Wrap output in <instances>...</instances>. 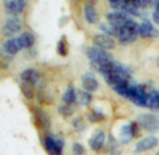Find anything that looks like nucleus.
Here are the masks:
<instances>
[{
    "label": "nucleus",
    "mask_w": 159,
    "mask_h": 155,
    "mask_svg": "<svg viewBox=\"0 0 159 155\" xmlns=\"http://www.w3.org/2000/svg\"><path fill=\"white\" fill-rule=\"evenodd\" d=\"M135 137V133L132 130V125L131 124H125L121 127L120 130V134H118V140H120L121 144H128L132 141V138Z\"/></svg>",
    "instance_id": "obj_17"
},
{
    "label": "nucleus",
    "mask_w": 159,
    "mask_h": 155,
    "mask_svg": "<svg viewBox=\"0 0 159 155\" xmlns=\"http://www.w3.org/2000/svg\"><path fill=\"white\" fill-rule=\"evenodd\" d=\"M82 86H83V89L86 90V92L92 93L94 92V90H97V87H99V81L96 79V76H94L93 73H84L83 76H82Z\"/></svg>",
    "instance_id": "obj_12"
},
{
    "label": "nucleus",
    "mask_w": 159,
    "mask_h": 155,
    "mask_svg": "<svg viewBox=\"0 0 159 155\" xmlns=\"http://www.w3.org/2000/svg\"><path fill=\"white\" fill-rule=\"evenodd\" d=\"M25 9V2L24 0H6L4 2V10L7 14L13 16H18L20 13H23Z\"/></svg>",
    "instance_id": "obj_6"
},
{
    "label": "nucleus",
    "mask_w": 159,
    "mask_h": 155,
    "mask_svg": "<svg viewBox=\"0 0 159 155\" xmlns=\"http://www.w3.org/2000/svg\"><path fill=\"white\" fill-rule=\"evenodd\" d=\"M20 30H21V20L18 17H10L9 20H6L4 26L2 27V34L4 37L13 38V35L16 33H18Z\"/></svg>",
    "instance_id": "obj_5"
},
{
    "label": "nucleus",
    "mask_w": 159,
    "mask_h": 155,
    "mask_svg": "<svg viewBox=\"0 0 159 155\" xmlns=\"http://www.w3.org/2000/svg\"><path fill=\"white\" fill-rule=\"evenodd\" d=\"M18 40V44H20L21 49H25V48H31L34 45V42H35V37L31 33H28V31H24V33H21L20 35L17 37Z\"/></svg>",
    "instance_id": "obj_18"
},
{
    "label": "nucleus",
    "mask_w": 159,
    "mask_h": 155,
    "mask_svg": "<svg viewBox=\"0 0 159 155\" xmlns=\"http://www.w3.org/2000/svg\"><path fill=\"white\" fill-rule=\"evenodd\" d=\"M72 154L73 155H83L84 154V147L80 143H73L72 145Z\"/></svg>",
    "instance_id": "obj_28"
},
{
    "label": "nucleus",
    "mask_w": 159,
    "mask_h": 155,
    "mask_svg": "<svg viewBox=\"0 0 159 155\" xmlns=\"http://www.w3.org/2000/svg\"><path fill=\"white\" fill-rule=\"evenodd\" d=\"M3 49L6 54L10 55V57H13V55H16L17 52H20L21 47H20V44H18L17 37H13V38L6 40V42L3 44Z\"/></svg>",
    "instance_id": "obj_16"
},
{
    "label": "nucleus",
    "mask_w": 159,
    "mask_h": 155,
    "mask_svg": "<svg viewBox=\"0 0 159 155\" xmlns=\"http://www.w3.org/2000/svg\"><path fill=\"white\" fill-rule=\"evenodd\" d=\"M138 35H139V24L129 18L123 27L118 30L117 38L121 44H129V42L135 41Z\"/></svg>",
    "instance_id": "obj_2"
},
{
    "label": "nucleus",
    "mask_w": 159,
    "mask_h": 155,
    "mask_svg": "<svg viewBox=\"0 0 159 155\" xmlns=\"http://www.w3.org/2000/svg\"><path fill=\"white\" fill-rule=\"evenodd\" d=\"M134 2H135V6L138 9H147L151 4H153V2H151V0H134Z\"/></svg>",
    "instance_id": "obj_29"
},
{
    "label": "nucleus",
    "mask_w": 159,
    "mask_h": 155,
    "mask_svg": "<svg viewBox=\"0 0 159 155\" xmlns=\"http://www.w3.org/2000/svg\"><path fill=\"white\" fill-rule=\"evenodd\" d=\"M57 51H58V54H59L61 57H66V54H68V42H66L65 37H62V38L58 41Z\"/></svg>",
    "instance_id": "obj_22"
},
{
    "label": "nucleus",
    "mask_w": 159,
    "mask_h": 155,
    "mask_svg": "<svg viewBox=\"0 0 159 155\" xmlns=\"http://www.w3.org/2000/svg\"><path fill=\"white\" fill-rule=\"evenodd\" d=\"M93 44H94V47L102 48L104 51H110L116 47L114 40L111 38L110 35H107V34H97V35H94Z\"/></svg>",
    "instance_id": "obj_8"
},
{
    "label": "nucleus",
    "mask_w": 159,
    "mask_h": 155,
    "mask_svg": "<svg viewBox=\"0 0 159 155\" xmlns=\"http://www.w3.org/2000/svg\"><path fill=\"white\" fill-rule=\"evenodd\" d=\"M159 35V31L152 26V23L148 20H144L139 24V37L142 38H155Z\"/></svg>",
    "instance_id": "obj_10"
},
{
    "label": "nucleus",
    "mask_w": 159,
    "mask_h": 155,
    "mask_svg": "<svg viewBox=\"0 0 159 155\" xmlns=\"http://www.w3.org/2000/svg\"><path fill=\"white\" fill-rule=\"evenodd\" d=\"M87 119H89L90 123H100L104 120V113H103L102 110H99V109H96V110L90 111Z\"/></svg>",
    "instance_id": "obj_21"
},
{
    "label": "nucleus",
    "mask_w": 159,
    "mask_h": 155,
    "mask_svg": "<svg viewBox=\"0 0 159 155\" xmlns=\"http://www.w3.org/2000/svg\"><path fill=\"white\" fill-rule=\"evenodd\" d=\"M158 138L153 137V135H149V137H144L137 143L135 145V152H144V151H149V149H153L155 147H158Z\"/></svg>",
    "instance_id": "obj_9"
},
{
    "label": "nucleus",
    "mask_w": 159,
    "mask_h": 155,
    "mask_svg": "<svg viewBox=\"0 0 159 155\" xmlns=\"http://www.w3.org/2000/svg\"><path fill=\"white\" fill-rule=\"evenodd\" d=\"M20 78H21V82H23V83H30L34 86V85L38 83V81H39V72L34 68H28L21 72Z\"/></svg>",
    "instance_id": "obj_14"
},
{
    "label": "nucleus",
    "mask_w": 159,
    "mask_h": 155,
    "mask_svg": "<svg viewBox=\"0 0 159 155\" xmlns=\"http://www.w3.org/2000/svg\"><path fill=\"white\" fill-rule=\"evenodd\" d=\"M138 125H141L144 130L149 133H156L159 131V120L156 116L153 114H149V113H145V114H141L137 120Z\"/></svg>",
    "instance_id": "obj_4"
},
{
    "label": "nucleus",
    "mask_w": 159,
    "mask_h": 155,
    "mask_svg": "<svg viewBox=\"0 0 159 155\" xmlns=\"http://www.w3.org/2000/svg\"><path fill=\"white\" fill-rule=\"evenodd\" d=\"M58 110H59V113L62 114L63 117H68V116H72L75 109H73L72 105H61Z\"/></svg>",
    "instance_id": "obj_25"
},
{
    "label": "nucleus",
    "mask_w": 159,
    "mask_h": 155,
    "mask_svg": "<svg viewBox=\"0 0 159 155\" xmlns=\"http://www.w3.org/2000/svg\"><path fill=\"white\" fill-rule=\"evenodd\" d=\"M73 128H75V131L82 133L86 130V124L83 123L82 119H76V120H73Z\"/></svg>",
    "instance_id": "obj_27"
},
{
    "label": "nucleus",
    "mask_w": 159,
    "mask_h": 155,
    "mask_svg": "<svg viewBox=\"0 0 159 155\" xmlns=\"http://www.w3.org/2000/svg\"><path fill=\"white\" fill-rule=\"evenodd\" d=\"M153 4H155V9H159V0H156V2H153Z\"/></svg>",
    "instance_id": "obj_31"
},
{
    "label": "nucleus",
    "mask_w": 159,
    "mask_h": 155,
    "mask_svg": "<svg viewBox=\"0 0 159 155\" xmlns=\"http://www.w3.org/2000/svg\"><path fill=\"white\" fill-rule=\"evenodd\" d=\"M158 63H159V58H158Z\"/></svg>",
    "instance_id": "obj_33"
},
{
    "label": "nucleus",
    "mask_w": 159,
    "mask_h": 155,
    "mask_svg": "<svg viewBox=\"0 0 159 155\" xmlns=\"http://www.w3.org/2000/svg\"><path fill=\"white\" fill-rule=\"evenodd\" d=\"M108 154H110V155H118V154H120V149H118L117 141L111 137V135L108 137Z\"/></svg>",
    "instance_id": "obj_24"
},
{
    "label": "nucleus",
    "mask_w": 159,
    "mask_h": 155,
    "mask_svg": "<svg viewBox=\"0 0 159 155\" xmlns=\"http://www.w3.org/2000/svg\"><path fill=\"white\" fill-rule=\"evenodd\" d=\"M86 54H87V58H89L90 63H92L97 71H99L103 65H106V63L113 62V55H111L108 51L97 48V47H94V45L87 48Z\"/></svg>",
    "instance_id": "obj_1"
},
{
    "label": "nucleus",
    "mask_w": 159,
    "mask_h": 155,
    "mask_svg": "<svg viewBox=\"0 0 159 155\" xmlns=\"http://www.w3.org/2000/svg\"><path fill=\"white\" fill-rule=\"evenodd\" d=\"M99 27H100V30L106 31V34H107V35H116V37H117V34H118V30H117V28H114L113 26H110V24L102 23Z\"/></svg>",
    "instance_id": "obj_26"
},
{
    "label": "nucleus",
    "mask_w": 159,
    "mask_h": 155,
    "mask_svg": "<svg viewBox=\"0 0 159 155\" xmlns=\"http://www.w3.org/2000/svg\"><path fill=\"white\" fill-rule=\"evenodd\" d=\"M21 90H23V95L27 99H33L35 92H34V86L30 83H21Z\"/></svg>",
    "instance_id": "obj_23"
},
{
    "label": "nucleus",
    "mask_w": 159,
    "mask_h": 155,
    "mask_svg": "<svg viewBox=\"0 0 159 155\" xmlns=\"http://www.w3.org/2000/svg\"><path fill=\"white\" fill-rule=\"evenodd\" d=\"M104 143H106V133L103 130H97L89 140V145L93 151H100L104 147Z\"/></svg>",
    "instance_id": "obj_11"
},
{
    "label": "nucleus",
    "mask_w": 159,
    "mask_h": 155,
    "mask_svg": "<svg viewBox=\"0 0 159 155\" xmlns=\"http://www.w3.org/2000/svg\"><path fill=\"white\" fill-rule=\"evenodd\" d=\"M62 101L63 105H72L76 101V90L72 86H69L65 90V93L62 95Z\"/></svg>",
    "instance_id": "obj_20"
},
{
    "label": "nucleus",
    "mask_w": 159,
    "mask_h": 155,
    "mask_svg": "<svg viewBox=\"0 0 159 155\" xmlns=\"http://www.w3.org/2000/svg\"><path fill=\"white\" fill-rule=\"evenodd\" d=\"M155 155H159V151H158V152H156V154H155Z\"/></svg>",
    "instance_id": "obj_32"
},
{
    "label": "nucleus",
    "mask_w": 159,
    "mask_h": 155,
    "mask_svg": "<svg viewBox=\"0 0 159 155\" xmlns=\"http://www.w3.org/2000/svg\"><path fill=\"white\" fill-rule=\"evenodd\" d=\"M128 20H129V17L127 14H124L123 12H110V13H107L108 24L113 26L114 28H117V30H120Z\"/></svg>",
    "instance_id": "obj_7"
},
{
    "label": "nucleus",
    "mask_w": 159,
    "mask_h": 155,
    "mask_svg": "<svg viewBox=\"0 0 159 155\" xmlns=\"http://www.w3.org/2000/svg\"><path fill=\"white\" fill-rule=\"evenodd\" d=\"M34 117H35V121L41 125L42 128H49L51 127V119L47 113H45L42 109L35 107L34 109Z\"/></svg>",
    "instance_id": "obj_15"
},
{
    "label": "nucleus",
    "mask_w": 159,
    "mask_h": 155,
    "mask_svg": "<svg viewBox=\"0 0 159 155\" xmlns=\"http://www.w3.org/2000/svg\"><path fill=\"white\" fill-rule=\"evenodd\" d=\"M152 20H153V23L159 26V9H155V12L152 14Z\"/></svg>",
    "instance_id": "obj_30"
},
{
    "label": "nucleus",
    "mask_w": 159,
    "mask_h": 155,
    "mask_svg": "<svg viewBox=\"0 0 159 155\" xmlns=\"http://www.w3.org/2000/svg\"><path fill=\"white\" fill-rule=\"evenodd\" d=\"M93 100V96L92 93L86 92V90H78L76 92V103L80 106H89Z\"/></svg>",
    "instance_id": "obj_19"
},
{
    "label": "nucleus",
    "mask_w": 159,
    "mask_h": 155,
    "mask_svg": "<svg viewBox=\"0 0 159 155\" xmlns=\"http://www.w3.org/2000/svg\"><path fill=\"white\" fill-rule=\"evenodd\" d=\"M44 145H45V149H47L51 155H62L63 138L54 137V135H45Z\"/></svg>",
    "instance_id": "obj_3"
},
{
    "label": "nucleus",
    "mask_w": 159,
    "mask_h": 155,
    "mask_svg": "<svg viewBox=\"0 0 159 155\" xmlns=\"http://www.w3.org/2000/svg\"><path fill=\"white\" fill-rule=\"evenodd\" d=\"M83 16H84V20L89 24L99 23V14H97L96 7H94V4L89 3V2L84 3V6H83Z\"/></svg>",
    "instance_id": "obj_13"
}]
</instances>
